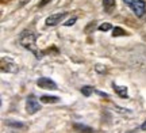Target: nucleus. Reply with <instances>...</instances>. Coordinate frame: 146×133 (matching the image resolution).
<instances>
[{"label":"nucleus","instance_id":"obj_1","mask_svg":"<svg viewBox=\"0 0 146 133\" xmlns=\"http://www.w3.org/2000/svg\"><path fill=\"white\" fill-rule=\"evenodd\" d=\"M19 43L27 50H30L35 54L36 57H39V53H38V49H36V34L35 31H33L30 29H26L21 33L19 35Z\"/></svg>","mask_w":146,"mask_h":133},{"label":"nucleus","instance_id":"obj_2","mask_svg":"<svg viewBox=\"0 0 146 133\" xmlns=\"http://www.w3.org/2000/svg\"><path fill=\"white\" fill-rule=\"evenodd\" d=\"M126 4L130 7L133 12L137 16H142L145 14V10H146V4L143 0H123Z\"/></svg>","mask_w":146,"mask_h":133},{"label":"nucleus","instance_id":"obj_3","mask_svg":"<svg viewBox=\"0 0 146 133\" xmlns=\"http://www.w3.org/2000/svg\"><path fill=\"white\" fill-rule=\"evenodd\" d=\"M1 71L3 72H8V74H16L19 71V68L12 60L1 57Z\"/></svg>","mask_w":146,"mask_h":133},{"label":"nucleus","instance_id":"obj_4","mask_svg":"<svg viewBox=\"0 0 146 133\" xmlns=\"http://www.w3.org/2000/svg\"><path fill=\"white\" fill-rule=\"evenodd\" d=\"M41 110V105H39V102L36 101L34 96H29L26 101V112L29 114H35L36 112H39Z\"/></svg>","mask_w":146,"mask_h":133},{"label":"nucleus","instance_id":"obj_5","mask_svg":"<svg viewBox=\"0 0 146 133\" xmlns=\"http://www.w3.org/2000/svg\"><path fill=\"white\" fill-rule=\"evenodd\" d=\"M36 86L43 90H57V84L50 78H39L36 80Z\"/></svg>","mask_w":146,"mask_h":133},{"label":"nucleus","instance_id":"obj_6","mask_svg":"<svg viewBox=\"0 0 146 133\" xmlns=\"http://www.w3.org/2000/svg\"><path fill=\"white\" fill-rule=\"evenodd\" d=\"M65 16H66V12H57V14H53V15L46 18V25L47 26H56V25H58V23L62 22V19Z\"/></svg>","mask_w":146,"mask_h":133},{"label":"nucleus","instance_id":"obj_7","mask_svg":"<svg viewBox=\"0 0 146 133\" xmlns=\"http://www.w3.org/2000/svg\"><path fill=\"white\" fill-rule=\"evenodd\" d=\"M103 7H104V11L107 14H112V11L115 10V0H103Z\"/></svg>","mask_w":146,"mask_h":133},{"label":"nucleus","instance_id":"obj_8","mask_svg":"<svg viewBox=\"0 0 146 133\" xmlns=\"http://www.w3.org/2000/svg\"><path fill=\"white\" fill-rule=\"evenodd\" d=\"M73 126H74V129H76V132L77 133H92L94 132V129L92 128L85 126V125H81V124H74Z\"/></svg>","mask_w":146,"mask_h":133},{"label":"nucleus","instance_id":"obj_9","mask_svg":"<svg viewBox=\"0 0 146 133\" xmlns=\"http://www.w3.org/2000/svg\"><path fill=\"white\" fill-rule=\"evenodd\" d=\"M39 101H41L42 103H57V102H60V98H58V96L43 95V96H41Z\"/></svg>","mask_w":146,"mask_h":133},{"label":"nucleus","instance_id":"obj_10","mask_svg":"<svg viewBox=\"0 0 146 133\" xmlns=\"http://www.w3.org/2000/svg\"><path fill=\"white\" fill-rule=\"evenodd\" d=\"M112 87H114V91H115V92H118V94H119L122 98H126V96H127V88H126V87H122V86H116L115 83L112 84Z\"/></svg>","mask_w":146,"mask_h":133},{"label":"nucleus","instance_id":"obj_11","mask_svg":"<svg viewBox=\"0 0 146 133\" xmlns=\"http://www.w3.org/2000/svg\"><path fill=\"white\" fill-rule=\"evenodd\" d=\"M112 33H114V34H112L114 37H119V35H126V34H127V33H126L123 29H120V27H115Z\"/></svg>","mask_w":146,"mask_h":133},{"label":"nucleus","instance_id":"obj_12","mask_svg":"<svg viewBox=\"0 0 146 133\" xmlns=\"http://www.w3.org/2000/svg\"><path fill=\"white\" fill-rule=\"evenodd\" d=\"M92 91H94V88L89 87V86H84L83 88H81V92H83L85 96H89L91 94H92Z\"/></svg>","mask_w":146,"mask_h":133},{"label":"nucleus","instance_id":"obj_13","mask_svg":"<svg viewBox=\"0 0 146 133\" xmlns=\"http://www.w3.org/2000/svg\"><path fill=\"white\" fill-rule=\"evenodd\" d=\"M7 125L10 126H14V128H25V125L21 122H12V121H7Z\"/></svg>","mask_w":146,"mask_h":133},{"label":"nucleus","instance_id":"obj_14","mask_svg":"<svg viewBox=\"0 0 146 133\" xmlns=\"http://www.w3.org/2000/svg\"><path fill=\"white\" fill-rule=\"evenodd\" d=\"M110 29H111V25H110V23H103V25H100L99 26L100 31H107V30H110Z\"/></svg>","mask_w":146,"mask_h":133},{"label":"nucleus","instance_id":"obj_15","mask_svg":"<svg viewBox=\"0 0 146 133\" xmlns=\"http://www.w3.org/2000/svg\"><path fill=\"white\" fill-rule=\"evenodd\" d=\"M74 22H76V18H72V19H69V21L65 23V26H72V25H74Z\"/></svg>","mask_w":146,"mask_h":133},{"label":"nucleus","instance_id":"obj_16","mask_svg":"<svg viewBox=\"0 0 146 133\" xmlns=\"http://www.w3.org/2000/svg\"><path fill=\"white\" fill-rule=\"evenodd\" d=\"M47 3H49V0H42L41 4H39V5H41V7H43V5H46Z\"/></svg>","mask_w":146,"mask_h":133},{"label":"nucleus","instance_id":"obj_17","mask_svg":"<svg viewBox=\"0 0 146 133\" xmlns=\"http://www.w3.org/2000/svg\"><path fill=\"white\" fill-rule=\"evenodd\" d=\"M141 129H142V130H146V121L141 125Z\"/></svg>","mask_w":146,"mask_h":133},{"label":"nucleus","instance_id":"obj_18","mask_svg":"<svg viewBox=\"0 0 146 133\" xmlns=\"http://www.w3.org/2000/svg\"><path fill=\"white\" fill-rule=\"evenodd\" d=\"M130 133H134V132H130Z\"/></svg>","mask_w":146,"mask_h":133}]
</instances>
